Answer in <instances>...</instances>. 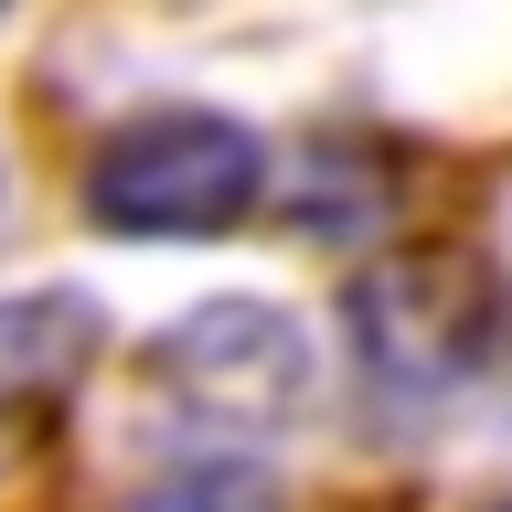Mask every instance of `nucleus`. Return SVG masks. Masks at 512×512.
Instances as JSON below:
<instances>
[{
	"label": "nucleus",
	"instance_id": "f257e3e1",
	"mask_svg": "<svg viewBox=\"0 0 512 512\" xmlns=\"http://www.w3.org/2000/svg\"><path fill=\"white\" fill-rule=\"evenodd\" d=\"M267 203V139L224 107H139L96 139L86 214L139 246H203Z\"/></svg>",
	"mask_w": 512,
	"mask_h": 512
},
{
	"label": "nucleus",
	"instance_id": "f03ea898",
	"mask_svg": "<svg viewBox=\"0 0 512 512\" xmlns=\"http://www.w3.org/2000/svg\"><path fill=\"white\" fill-rule=\"evenodd\" d=\"M150 395L192 427L267 438L310 406V331L278 299H203L150 331Z\"/></svg>",
	"mask_w": 512,
	"mask_h": 512
},
{
	"label": "nucleus",
	"instance_id": "7ed1b4c3",
	"mask_svg": "<svg viewBox=\"0 0 512 512\" xmlns=\"http://www.w3.org/2000/svg\"><path fill=\"white\" fill-rule=\"evenodd\" d=\"M352 342H363L374 384L427 395V384L470 374V352L491 342V299H480V278L459 256H395V267H374L352 288Z\"/></svg>",
	"mask_w": 512,
	"mask_h": 512
},
{
	"label": "nucleus",
	"instance_id": "20e7f679",
	"mask_svg": "<svg viewBox=\"0 0 512 512\" xmlns=\"http://www.w3.org/2000/svg\"><path fill=\"white\" fill-rule=\"evenodd\" d=\"M96 342H107V320H96L86 288H22V299H0V459L54 427V406L86 384Z\"/></svg>",
	"mask_w": 512,
	"mask_h": 512
},
{
	"label": "nucleus",
	"instance_id": "39448f33",
	"mask_svg": "<svg viewBox=\"0 0 512 512\" xmlns=\"http://www.w3.org/2000/svg\"><path fill=\"white\" fill-rule=\"evenodd\" d=\"M118 512H288V491L256 459H182V470H160L150 491H128Z\"/></svg>",
	"mask_w": 512,
	"mask_h": 512
},
{
	"label": "nucleus",
	"instance_id": "423d86ee",
	"mask_svg": "<svg viewBox=\"0 0 512 512\" xmlns=\"http://www.w3.org/2000/svg\"><path fill=\"white\" fill-rule=\"evenodd\" d=\"M480 512H512V491H502V502H480Z\"/></svg>",
	"mask_w": 512,
	"mask_h": 512
},
{
	"label": "nucleus",
	"instance_id": "0eeeda50",
	"mask_svg": "<svg viewBox=\"0 0 512 512\" xmlns=\"http://www.w3.org/2000/svg\"><path fill=\"white\" fill-rule=\"evenodd\" d=\"M502 342H512V310H502Z\"/></svg>",
	"mask_w": 512,
	"mask_h": 512
}]
</instances>
